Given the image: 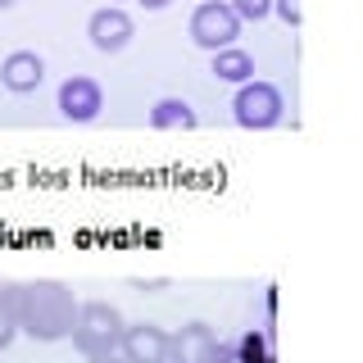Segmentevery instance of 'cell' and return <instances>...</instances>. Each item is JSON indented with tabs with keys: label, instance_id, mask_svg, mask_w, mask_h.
I'll return each instance as SVG.
<instances>
[{
	"label": "cell",
	"instance_id": "6da1fadb",
	"mask_svg": "<svg viewBox=\"0 0 363 363\" xmlns=\"http://www.w3.org/2000/svg\"><path fill=\"white\" fill-rule=\"evenodd\" d=\"M77 309H82V304L73 300V291H68L64 281H55V277L18 281V327H23V336L45 340V345L73 336Z\"/></svg>",
	"mask_w": 363,
	"mask_h": 363
},
{
	"label": "cell",
	"instance_id": "7a4b0ae2",
	"mask_svg": "<svg viewBox=\"0 0 363 363\" xmlns=\"http://www.w3.org/2000/svg\"><path fill=\"white\" fill-rule=\"evenodd\" d=\"M123 332H128V323H123V313L113 304L86 300L73 323V345L82 350V359H109L123 350Z\"/></svg>",
	"mask_w": 363,
	"mask_h": 363
},
{
	"label": "cell",
	"instance_id": "3957f363",
	"mask_svg": "<svg viewBox=\"0 0 363 363\" xmlns=\"http://www.w3.org/2000/svg\"><path fill=\"white\" fill-rule=\"evenodd\" d=\"M186 32H191V41H196L200 50L218 55L227 45H236V37H241V14H236L227 0H200L191 23H186Z\"/></svg>",
	"mask_w": 363,
	"mask_h": 363
},
{
	"label": "cell",
	"instance_id": "277c9868",
	"mask_svg": "<svg viewBox=\"0 0 363 363\" xmlns=\"http://www.w3.org/2000/svg\"><path fill=\"white\" fill-rule=\"evenodd\" d=\"M232 113H236V123H241L245 132H268V128H277V123L286 118V100H281V91L272 82H259L255 77V82H245L236 91Z\"/></svg>",
	"mask_w": 363,
	"mask_h": 363
},
{
	"label": "cell",
	"instance_id": "5b68a950",
	"mask_svg": "<svg viewBox=\"0 0 363 363\" xmlns=\"http://www.w3.org/2000/svg\"><path fill=\"white\" fill-rule=\"evenodd\" d=\"M86 37H91V45H96L100 55H118L123 45L136 37V23H132V14L123 5H105V9H96V14L86 18Z\"/></svg>",
	"mask_w": 363,
	"mask_h": 363
},
{
	"label": "cell",
	"instance_id": "8992f818",
	"mask_svg": "<svg viewBox=\"0 0 363 363\" xmlns=\"http://www.w3.org/2000/svg\"><path fill=\"white\" fill-rule=\"evenodd\" d=\"M100 109H105V91H100L96 77L73 73V77L60 86V113H64L68 123H96Z\"/></svg>",
	"mask_w": 363,
	"mask_h": 363
},
{
	"label": "cell",
	"instance_id": "52a82bcc",
	"mask_svg": "<svg viewBox=\"0 0 363 363\" xmlns=\"http://www.w3.org/2000/svg\"><path fill=\"white\" fill-rule=\"evenodd\" d=\"M168 350H173V336L159 323H132L128 332H123L118 354L128 363H168Z\"/></svg>",
	"mask_w": 363,
	"mask_h": 363
},
{
	"label": "cell",
	"instance_id": "ba28073f",
	"mask_svg": "<svg viewBox=\"0 0 363 363\" xmlns=\"http://www.w3.org/2000/svg\"><path fill=\"white\" fill-rule=\"evenodd\" d=\"M218 345L209 323H186L182 332H173V350H168V363H218Z\"/></svg>",
	"mask_w": 363,
	"mask_h": 363
},
{
	"label": "cell",
	"instance_id": "9c48e42d",
	"mask_svg": "<svg viewBox=\"0 0 363 363\" xmlns=\"http://www.w3.org/2000/svg\"><path fill=\"white\" fill-rule=\"evenodd\" d=\"M0 82L9 91H18V96H28V91H37L45 82V60L37 50H9L0 60Z\"/></svg>",
	"mask_w": 363,
	"mask_h": 363
},
{
	"label": "cell",
	"instance_id": "30bf717a",
	"mask_svg": "<svg viewBox=\"0 0 363 363\" xmlns=\"http://www.w3.org/2000/svg\"><path fill=\"white\" fill-rule=\"evenodd\" d=\"M196 123H200L196 109H191L186 100H177V96L155 100V109H150V128H155V132H191Z\"/></svg>",
	"mask_w": 363,
	"mask_h": 363
},
{
	"label": "cell",
	"instance_id": "8fae6325",
	"mask_svg": "<svg viewBox=\"0 0 363 363\" xmlns=\"http://www.w3.org/2000/svg\"><path fill=\"white\" fill-rule=\"evenodd\" d=\"M213 77H218V82L245 86V82H255V60H250L241 45H227V50L213 55Z\"/></svg>",
	"mask_w": 363,
	"mask_h": 363
},
{
	"label": "cell",
	"instance_id": "7c38bea8",
	"mask_svg": "<svg viewBox=\"0 0 363 363\" xmlns=\"http://www.w3.org/2000/svg\"><path fill=\"white\" fill-rule=\"evenodd\" d=\"M227 5L241 14V23H259V18L272 14V5H277V0H227Z\"/></svg>",
	"mask_w": 363,
	"mask_h": 363
},
{
	"label": "cell",
	"instance_id": "4fadbf2b",
	"mask_svg": "<svg viewBox=\"0 0 363 363\" xmlns=\"http://www.w3.org/2000/svg\"><path fill=\"white\" fill-rule=\"evenodd\" d=\"M272 9L281 14V23H286V28H300V23H304V9H300V0H277Z\"/></svg>",
	"mask_w": 363,
	"mask_h": 363
},
{
	"label": "cell",
	"instance_id": "5bb4252c",
	"mask_svg": "<svg viewBox=\"0 0 363 363\" xmlns=\"http://www.w3.org/2000/svg\"><path fill=\"white\" fill-rule=\"evenodd\" d=\"M168 286V277H150V281H145V277H132V291H145V295H150V291H164Z\"/></svg>",
	"mask_w": 363,
	"mask_h": 363
},
{
	"label": "cell",
	"instance_id": "9a60e30c",
	"mask_svg": "<svg viewBox=\"0 0 363 363\" xmlns=\"http://www.w3.org/2000/svg\"><path fill=\"white\" fill-rule=\"evenodd\" d=\"M145 9H164V5H173V0H141Z\"/></svg>",
	"mask_w": 363,
	"mask_h": 363
},
{
	"label": "cell",
	"instance_id": "2e32d148",
	"mask_svg": "<svg viewBox=\"0 0 363 363\" xmlns=\"http://www.w3.org/2000/svg\"><path fill=\"white\" fill-rule=\"evenodd\" d=\"M86 363H128L123 354H109V359H86Z\"/></svg>",
	"mask_w": 363,
	"mask_h": 363
},
{
	"label": "cell",
	"instance_id": "e0dca14e",
	"mask_svg": "<svg viewBox=\"0 0 363 363\" xmlns=\"http://www.w3.org/2000/svg\"><path fill=\"white\" fill-rule=\"evenodd\" d=\"M241 363H277L272 354H259V359H241Z\"/></svg>",
	"mask_w": 363,
	"mask_h": 363
},
{
	"label": "cell",
	"instance_id": "ac0fdd59",
	"mask_svg": "<svg viewBox=\"0 0 363 363\" xmlns=\"http://www.w3.org/2000/svg\"><path fill=\"white\" fill-rule=\"evenodd\" d=\"M9 5H14V0H0V9H9Z\"/></svg>",
	"mask_w": 363,
	"mask_h": 363
},
{
	"label": "cell",
	"instance_id": "d6986e66",
	"mask_svg": "<svg viewBox=\"0 0 363 363\" xmlns=\"http://www.w3.org/2000/svg\"><path fill=\"white\" fill-rule=\"evenodd\" d=\"M109 5H118V0H109Z\"/></svg>",
	"mask_w": 363,
	"mask_h": 363
}]
</instances>
